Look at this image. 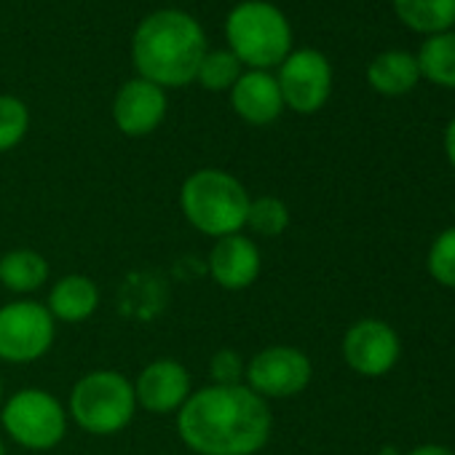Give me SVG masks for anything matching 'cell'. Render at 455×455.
Wrapping results in <instances>:
<instances>
[{
    "label": "cell",
    "mask_w": 455,
    "mask_h": 455,
    "mask_svg": "<svg viewBox=\"0 0 455 455\" xmlns=\"http://www.w3.org/2000/svg\"><path fill=\"white\" fill-rule=\"evenodd\" d=\"M68 407L52 391L28 386L9 394L0 404L4 436L30 452H49L68 436Z\"/></svg>",
    "instance_id": "obj_6"
},
{
    "label": "cell",
    "mask_w": 455,
    "mask_h": 455,
    "mask_svg": "<svg viewBox=\"0 0 455 455\" xmlns=\"http://www.w3.org/2000/svg\"><path fill=\"white\" fill-rule=\"evenodd\" d=\"M57 340V322L41 300L17 298L0 306V362L30 364L44 359Z\"/></svg>",
    "instance_id": "obj_7"
},
{
    "label": "cell",
    "mask_w": 455,
    "mask_h": 455,
    "mask_svg": "<svg viewBox=\"0 0 455 455\" xmlns=\"http://www.w3.org/2000/svg\"><path fill=\"white\" fill-rule=\"evenodd\" d=\"M314 378V364L298 346L276 343L260 348L244 370V386H250L266 402L292 399L308 388Z\"/></svg>",
    "instance_id": "obj_8"
},
{
    "label": "cell",
    "mask_w": 455,
    "mask_h": 455,
    "mask_svg": "<svg viewBox=\"0 0 455 455\" xmlns=\"http://www.w3.org/2000/svg\"><path fill=\"white\" fill-rule=\"evenodd\" d=\"M444 153H447L450 166L455 169V118L447 124V132H444Z\"/></svg>",
    "instance_id": "obj_25"
},
{
    "label": "cell",
    "mask_w": 455,
    "mask_h": 455,
    "mask_svg": "<svg viewBox=\"0 0 455 455\" xmlns=\"http://www.w3.org/2000/svg\"><path fill=\"white\" fill-rule=\"evenodd\" d=\"M290 220H292L290 206L279 196L266 193V196H258L250 201L244 234H252L260 239H276L290 228Z\"/></svg>",
    "instance_id": "obj_21"
},
{
    "label": "cell",
    "mask_w": 455,
    "mask_h": 455,
    "mask_svg": "<svg viewBox=\"0 0 455 455\" xmlns=\"http://www.w3.org/2000/svg\"><path fill=\"white\" fill-rule=\"evenodd\" d=\"M30 132V108L17 94H0V153H12Z\"/></svg>",
    "instance_id": "obj_22"
},
{
    "label": "cell",
    "mask_w": 455,
    "mask_h": 455,
    "mask_svg": "<svg viewBox=\"0 0 455 455\" xmlns=\"http://www.w3.org/2000/svg\"><path fill=\"white\" fill-rule=\"evenodd\" d=\"M244 370L247 362L239 351L234 348H220L209 359V383L214 386H239L244 383Z\"/></svg>",
    "instance_id": "obj_24"
},
{
    "label": "cell",
    "mask_w": 455,
    "mask_h": 455,
    "mask_svg": "<svg viewBox=\"0 0 455 455\" xmlns=\"http://www.w3.org/2000/svg\"><path fill=\"white\" fill-rule=\"evenodd\" d=\"M0 455H9V447H6V439L0 434Z\"/></svg>",
    "instance_id": "obj_27"
},
{
    "label": "cell",
    "mask_w": 455,
    "mask_h": 455,
    "mask_svg": "<svg viewBox=\"0 0 455 455\" xmlns=\"http://www.w3.org/2000/svg\"><path fill=\"white\" fill-rule=\"evenodd\" d=\"M209 279L225 292H244L250 290L263 271V255L258 242L250 234H231L214 239L206 258Z\"/></svg>",
    "instance_id": "obj_13"
},
{
    "label": "cell",
    "mask_w": 455,
    "mask_h": 455,
    "mask_svg": "<svg viewBox=\"0 0 455 455\" xmlns=\"http://www.w3.org/2000/svg\"><path fill=\"white\" fill-rule=\"evenodd\" d=\"M247 185L228 169L201 166L190 172L180 185V209L193 231L222 239L242 234L250 209Z\"/></svg>",
    "instance_id": "obj_3"
},
{
    "label": "cell",
    "mask_w": 455,
    "mask_h": 455,
    "mask_svg": "<svg viewBox=\"0 0 455 455\" xmlns=\"http://www.w3.org/2000/svg\"><path fill=\"white\" fill-rule=\"evenodd\" d=\"M134 415V383L118 370H92L70 388L68 418L92 436H116L132 426Z\"/></svg>",
    "instance_id": "obj_5"
},
{
    "label": "cell",
    "mask_w": 455,
    "mask_h": 455,
    "mask_svg": "<svg viewBox=\"0 0 455 455\" xmlns=\"http://www.w3.org/2000/svg\"><path fill=\"white\" fill-rule=\"evenodd\" d=\"M420 81V68L415 54L391 49L380 52L370 65H367V84L372 92L383 97H402L410 94Z\"/></svg>",
    "instance_id": "obj_16"
},
{
    "label": "cell",
    "mask_w": 455,
    "mask_h": 455,
    "mask_svg": "<svg viewBox=\"0 0 455 455\" xmlns=\"http://www.w3.org/2000/svg\"><path fill=\"white\" fill-rule=\"evenodd\" d=\"M225 44L244 70H276L292 46V25L271 0H242L225 17Z\"/></svg>",
    "instance_id": "obj_4"
},
{
    "label": "cell",
    "mask_w": 455,
    "mask_h": 455,
    "mask_svg": "<svg viewBox=\"0 0 455 455\" xmlns=\"http://www.w3.org/2000/svg\"><path fill=\"white\" fill-rule=\"evenodd\" d=\"M399 354V335L383 319H359L343 335V359L356 375L380 378L394 370Z\"/></svg>",
    "instance_id": "obj_11"
},
{
    "label": "cell",
    "mask_w": 455,
    "mask_h": 455,
    "mask_svg": "<svg viewBox=\"0 0 455 455\" xmlns=\"http://www.w3.org/2000/svg\"><path fill=\"white\" fill-rule=\"evenodd\" d=\"M166 113H169L166 89H161L140 76L124 81L110 105L116 129L132 140L153 134L166 121Z\"/></svg>",
    "instance_id": "obj_12"
},
{
    "label": "cell",
    "mask_w": 455,
    "mask_h": 455,
    "mask_svg": "<svg viewBox=\"0 0 455 455\" xmlns=\"http://www.w3.org/2000/svg\"><path fill=\"white\" fill-rule=\"evenodd\" d=\"M415 60L420 68V78L442 89H455V30L426 38Z\"/></svg>",
    "instance_id": "obj_19"
},
{
    "label": "cell",
    "mask_w": 455,
    "mask_h": 455,
    "mask_svg": "<svg viewBox=\"0 0 455 455\" xmlns=\"http://www.w3.org/2000/svg\"><path fill=\"white\" fill-rule=\"evenodd\" d=\"M274 76L284 108L298 116L319 113L332 94V65L319 49H292Z\"/></svg>",
    "instance_id": "obj_9"
},
{
    "label": "cell",
    "mask_w": 455,
    "mask_h": 455,
    "mask_svg": "<svg viewBox=\"0 0 455 455\" xmlns=\"http://www.w3.org/2000/svg\"><path fill=\"white\" fill-rule=\"evenodd\" d=\"M396 20L426 38L452 30L455 0H391Z\"/></svg>",
    "instance_id": "obj_18"
},
{
    "label": "cell",
    "mask_w": 455,
    "mask_h": 455,
    "mask_svg": "<svg viewBox=\"0 0 455 455\" xmlns=\"http://www.w3.org/2000/svg\"><path fill=\"white\" fill-rule=\"evenodd\" d=\"M4 388H6V386H4V372H0V404H4V399H6V396H4Z\"/></svg>",
    "instance_id": "obj_28"
},
{
    "label": "cell",
    "mask_w": 455,
    "mask_h": 455,
    "mask_svg": "<svg viewBox=\"0 0 455 455\" xmlns=\"http://www.w3.org/2000/svg\"><path fill=\"white\" fill-rule=\"evenodd\" d=\"M174 418L182 444L196 455H258L274 431L271 404L244 383H206Z\"/></svg>",
    "instance_id": "obj_1"
},
{
    "label": "cell",
    "mask_w": 455,
    "mask_h": 455,
    "mask_svg": "<svg viewBox=\"0 0 455 455\" xmlns=\"http://www.w3.org/2000/svg\"><path fill=\"white\" fill-rule=\"evenodd\" d=\"M206 49V33L193 14L185 9H156L134 28L132 65L140 78L166 92L185 89L196 84Z\"/></svg>",
    "instance_id": "obj_2"
},
{
    "label": "cell",
    "mask_w": 455,
    "mask_h": 455,
    "mask_svg": "<svg viewBox=\"0 0 455 455\" xmlns=\"http://www.w3.org/2000/svg\"><path fill=\"white\" fill-rule=\"evenodd\" d=\"M100 303H102V292L92 276L68 274L52 284L44 306L49 308L57 324H84L97 314Z\"/></svg>",
    "instance_id": "obj_15"
},
{
    "label": "cell",
    "mask_w": 455,
    "mask_h": 455,
    "mask_svg": "<svg viewBox=\"0 0 455 455\" xmlns=\"http://www.w3.org/2000/svg\"><path fill=\"white\" fill-rule=\"evenodd\" d=\"M407 455H455V452L444 444H420V447L410 450Z\"/></svg>",
    "instance_id": "obj_26"
},
{
    "label": "cell",
    "mask_w": 455,
    "mask_h": 455,
    "mask_svg": "<svg viewBox=\"0 0 455 455\" xmlns=\"http://www.w3.org/2000/svg\"><path fill=\"white\" fill-rule=\"evenodd\" d=\"M426 263H428V274L436 284L455 290V225L434 239Z\"/></svg>",
    "instance_id": "obj_23"
},
{
    "label": "cell",
    "mask_w": 455,
    "mask_h": 455,
    "mask_svg": "<svg viewBox=\"0 0 455 455\" xmlns=\"http://www.w3.org/2000/svg\"><path fill=\"white\" fill-rule=\"evenodd\" d=\"M244 73V65L236 60V54L222 46V49H206L198 73H196V84L206 92L214 94H228L234 89V84L239 81V76Z\"/></svg>",
    "instance_id": "obj_20"
},
{
    "label": "cell",
    "mask_w": 455,
    "mask_h": 455,
    "mask_svg": "<svg viewBox=\"0 0 455 455\" xmlns=\"http://www.w3.org/2000/svg\"><path fill=\"white\" fill-rule=\"evenodd\" d=\"M132 383H134L137 410H145L158 418L177 415L182 404L190 399V394L196 391L190 370L172 356L148 362Z\"/></svg>",
    "instance_id": "obj_10"
},
{
    "label": "cell",
    "mask_w": 455,
    "mask_h": 455,
    "mask_svg": "<svg viewBox=\"0 0 455 455\" xmlns=\"http://www.w3.org/2000/svg\"><path fill=\"white\" fill-rule=\"evenodd\" d=\"M231 110L250 126H271L282 118L284 100L271 70H244L228 92Z\"/></svg>",
    "instance_id": "obj_14"
},
{
    "label": "cell",
    "mask_w": 455,
    "mask_h": 455,
    "mask_svg": "<svg viewBox=\"0 0 455 455\" xmlns=\"http://www.w3.org/2000/svg\"><path fill=\"white\" fill-rule=\"evenodd\" d=\"M52 276L49 260L30 247H17L0 255V287L30 298L33 292L44 290Z\"/></svg>",
    "instance_id": "obj_17"
}]
</instances>
